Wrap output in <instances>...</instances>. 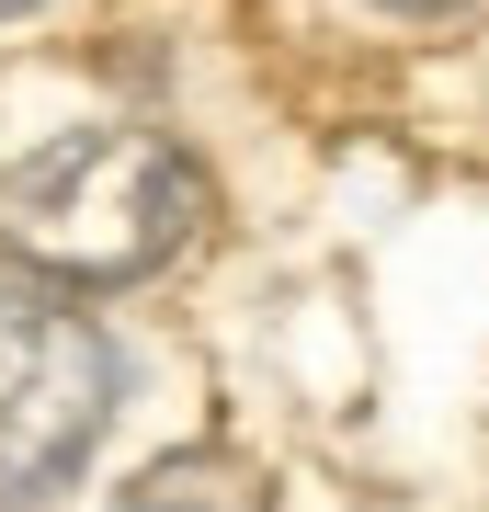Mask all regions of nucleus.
I'll use <instances>...</instances> for the list:
<instances>
[{"mask_svg":"<svg viewBox=\"0 0 489 512\" xmlns=\"http://www.w3.org/2000/svg\"><path fill=\"white\" fill-rule=\"evenodd\" d=\"M0 12H35V0H0Z\"/></svg>","mask_w":489,"mask_h":512,"instance_id":"5","label":"nucleus"},{"mask_svg":"<svg viewBox=\"0 0 489 512\" xmlns=\"http://www.w3.org/2000/svg\"><path fill=\"white\" fill-rule=\"evenodd\" d=\"M194 171L148 126H80L12 160L0 183V251L46 285H137L194 239Z\"/></svg>","mask_w":489,"mask_h":512,"instance_id":"1","label":"nucleus"},{"mask_svg":"<svg viewBox=\"0 0 489 512\" xmlns=\"http://www.w3.org/2000/svg\"><path fill=\"white\" fill-rule=\"evenodd\" d=\"M114 421V342L57 296H0V512H35Z\"/></svg>","mask_w":489,"mask_h":512,"instance_id":"2","label":"nucleus"},{"mask_svg":"<svg viewBox=\"0 0 489 512\" xmlns=\"http://www.w3.org/2000/svg\"><path fill=\"white\" fill-rule=\"evenodd\" d=\"M114 512H273V490H262V467H251V456H217V444H194V456H160Z\"/></svg>","mask_w":489,"mask_h":512,"instance_id":"3","label":"nucleus"},{"mask_svg":"<svg viewBox=\"0 0 489 512\" xmlns=\"http://www.w3.org/2000/svg\"><path fill=\"white\" fill-rule=\"evenodd\" d=\"M376 12H467V0H376Z\"/></svg>","mask_w":489,"mask_h":512,"instance_id":"4","label":"nucleus"}]
</instances>
